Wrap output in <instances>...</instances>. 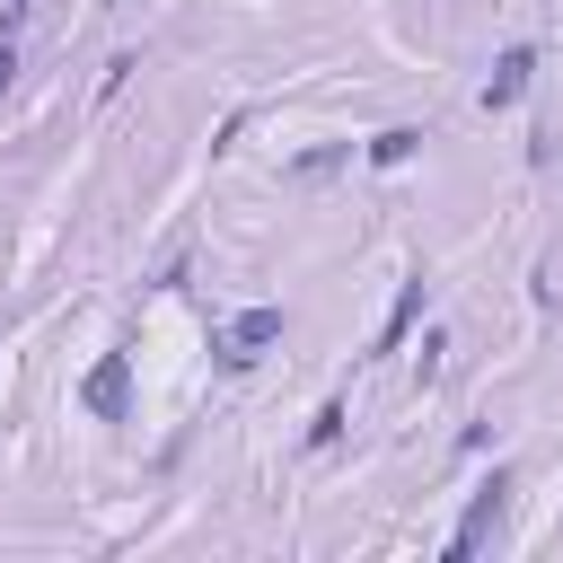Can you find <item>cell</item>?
Wrapping results in <instances>:
<instances>
[{
	"label": "cell",
	"mask_w": 563,
	"mask_h": 563,
	"mask_svg": "<svg viewBox=\"0 0 563 563\" xmlns=\"http://www.w3.org/2000/svg\"><path fill=\"white\" fill-rule=\"evenodd\" d=\"M273 343H282V308H246V317H229V325L211 334L220 369H255V361H264Z\"/></svg>",
	"instance_id": "cell-1"
},
{
	"label": "cell",
	"mask_w": 563,
	"mask_h": 563,
	"mask_svg": "<svg viewBox=\"0 0 563 563\" xmlns=\"http://www.w3.org/2000/svg\"><path fill=\"white\" fill-rule=\"evenodd\" d=\"M413 150H422V132H413V123H387V132L369 141V158H378V167H405Z\"/></svg>",
	"instance_id": "cell-6"
},
{
	"label": "cell",
	"mask_w": 563,
	"mask_h": 563,
	"mask_svg": "<svg viewBox=\"0 0 563 563\" xmlns=\"http://www.w3.org/2000/svg\"><path fill=\"white\" fill-rule=\"evenodd\" d=\"M343 440V405H317V422H308V449H334Z\"/></svg>",
	"instance_id": "cell-7"
},
{
	"label": "cell",
	"mask_w": 563,
	"mask_h": 563,
	"mask_svg": "<svg viewBox=\"0 0 563 563\" xmlns=\"http://www.w3.org/2000/svg\"><path fill=\"white\" fill-rule=\"evenodd\" d=\"M422 299H431V290H422V282H405V290H396V308H387V325H378V343H369V352H405V334H413V325H422Z\"/></svg>",
	"instance_id": "cell-5"
},
{
	"label": "cell",
	"mask_w": 563,
	"mask_h": 563,
	"mask_svg": "<svg viewBox=\"0 0 563 563\" xmlns=\"http://www.w3.org/2000/svg\"><path fill=\"white\" fill-rule=\"evenodd\" d=\"M501 501H510V475L493 466V475L475 484V501H466V519H457V537H449V554H457V563H466V554H475V545L493 537V519H501Z\"/></svg>",
	"instance_id": "cell-3"
},
{
	"label": "cell",
	"mask_w": 563,
	"mask_h": 563,
	"mask_svg": "<svg viewBox=\"0 0 563 563\" xmlns=\"http://www.w3.org/2000/svg\"><path fill=\"white\" fill-rule=\"evenodd\" d=\"M528 79H537V44H510L493 70H484V114H501V106H519L528 97Z\"/></svg>",
	"instance_id": "cell-4"
},
{
	"label": "cell",
	"mask_w": 563,
	"mask_h": 563,
	"mask_svg": "<svg viewBox=\"0 0 563 563\" xmlns=\"http://www.w3.org/2000/svg\"><path fill=\"white\" fill-rule=\"evenodd\" d=\"M18 18H26V0H0V26H9V35H18Z\"/></svg>",
	"instance_id": "cell-9"
},
{
	"label": "cell",
	"mask_w": 563,
	"mask_h": 563,
	"mask_svg": "<svg viewBox=\"0 0 563 563\" xmlns=\"http://www.w3.org/2000/svg\"><path fill=\"white\" fill-rule=\"evenodd\" d=\"M79 405H88L97 422H123V413H132V352H106V361L79 378Z\"/></svg>",
	"instance_id": "cell-2"
},
{
	"label": "cell",
	"mask_w": 563,
	"mask_h": 563,
	"mask_svg": "<svg viewBox=\"0 0 563 563\" xmlns=\"http://www.w3.org/2000/svg\"><path fill=\"white\" fill-rule=\"evenodd\" d=\"M9 79H18V35L0 26V97H9Z\"/></svg>",
	"instance_id": "cell-8"
}]
</instances>
